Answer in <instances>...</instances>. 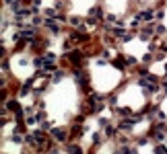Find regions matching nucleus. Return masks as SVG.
I'll list each match as a JSON object with an SVG mask.
<instances>
[{"instance_id": "obj_6", "label": "nucleus", "mask_w": 167, "mask_h": 154, "mask_svg": "<svg viewBox=\"0 0 167 154\" xmlns=\"http://www.w3.org/2000/svg\"><path fill=\"white\" fill-rule=\"evenodd\" d=\"M116 113H118L120 117H130V115H132V111H130L128 107H120V109H116Z\"/></svg>"}, {"instance_id": "obj_4", "label": "nucleus", "mask_w": 167, "mask_h": 154, "mask_svg": "<svg viewBox=\"0 0 167 154\" xmlns=\"http://www.w3.org/2000/svg\"><path fill=\"white\" fill-rule=\"evenodd\" d=\"M13 111V113H17V111H19V103H17V101H8V103H4V111ZM4 111H2V113H4Z\"/></svg>"}, {"instance_id": "obj_9", "label": "nucleus", "mask_w": 167, "mask_h": 154, "mask_svg": "<svg viewBox=\"0 0 167 154\" xmlns=\"http://www.w3.org/2000/svg\"><path fill=\"white\" fill-rule=\"evenodd\" d=\"M39 127H42L43 132H50V129H52V125H50L48 121H39Z\"/></svg>"}, {"instance_id": "obj_2", "label": "nucleus", "mask_w": 167, "mask_h": 154, "mask_svg": "<svg viewBox=\"0 0 167 154\" xmlns=\"http://www.w3.org/2000/svg\"><path fill=\"white\" fill-rule=\"evenodd\" d=\"M50 134H52V138H56L58 142H66V132H64V129H56V127H52Z\"/></svg>"}, {"instance_id": "obj_14", "label": "nucleus", "mask_w": 167, "mask_h": 154, "mask_svg": "<svg viewBox=\"0 0 167 154\" xmlns=\"http://www.w3.org/2000/svg\"><path fill=\"white\" fill-rule=\"evenodd\" d=\"M66 150H68V152H81L78 146H66Z\"/></svg>"}, {"instance_id": "obj_17", "label": "nucleus", "mask_w": 167, "mask_h": 154, "mask_svg": "<svg viewBox=\"0 0 167 154\" xmlns=\"http://www.w3.org/2000/svg\"><path fill=\"white\" fill-rule=\"evenodd\" d=\"M165 78H167V64H165Z\"/></svg>"}, {"instance_id": "obj_13", "label": "nucleus", "mask_w": 167, "mask_h": 154, "mask_svg": "<svg viewBox=\"0 0 167 154\" xmlns=\"http://www.w3.org/2000/svg\"><path fill=\"white\" fill-rule=\"evenodd\" d=\"M155 19H163V8H157V10H155Z\"/></svg>"}, {"instance_id": "obj_8", "label": "nucleus", "mask_w": 167, "mask_h": 154, "mask_svg": "<svg viewBox=\"0 0 167 154\" xmlns=\"http://www.w3.org/2000/svg\"><path fill=\"white\" fill-rule=\"evenodd\" d=\"M62 76H64V72H62V70L54 72V76H52V82H60V80H62Z\"/></svg>"}, {"instance_id": "obj_12", "label": "nucleus", "mask_w": 167, "mask_h": 154, "mask_svg": "<svg viewBox=\"0 0 167 154\" xmlns=\"http://www.w3.org/2000/svg\"><path fill=\"white\" fill-rule=\"evenodd\" d=\"M155 152H167V146L165 144H157V146H155Z\"/></svg>"}, {"instance_id": "obj_3", "label": "nucleus", "mask_w": 167, "mask_h": 154, "mask_svg": "<svg viewBox=\"0 0 167 154\" xmlns=\"http://www.w3.org/2000/svg\"><path fill=\"white\" fill-rule=\"evenodd\" d=\"M138 14H140V19H142V21L155 19V10H153V8H146V10H142V13H138Z\"/></svg>"}, {"instance_id": "obj_15", "label": "nucleus", "mask_w": 167, "mask_h": 154, "mask_svg": "<svg viewBox=\"0 0 167 154\" xmlns=\"http://www.w3.org/2000/svg\"><path fill=\"white\" fill-rule=\"evenodd\" d=\"M157 47H159V45H157V43H155V41H153V43H151V45H149V52H155V49H157Z\"/></svg>"}, {"instance_id": "obj_5", "label": "nucleus", "mask_w": 167, "mask_h": 154, "mask_svg": "<svg viewBox=\"0 0 167 154\" xmlns=\"http://www.w3.org/2000/svg\"><path fill=\"white\" fill-rule=\"evenodd\" d=\"M89 17H93V19H101L103 17V13H101V6H93L89 10Z\"/></svg>"}, {"instance_id": "obj_10", "label": "nucleus", "mask_w": 167, "mask_h": 154, "mask_svg": "<svg viewBox=\"0 0 167 154\" xmlns=\"http://www.w3.org/2000/svg\"><path fill=\"white\" fill-rule=\"evenodd\" d=\"M155 33L163 35V33H165V25H155Z\"/></svg>"}, {"instance_id": "obj_7", "label": "nucleus", "mask_w": 167, "mask_h": 154, "mask_svg": "<svg viewBox=\"0 0 167 154\" xmlns=\"http://www.w3.org/2000/svg\"><path fill=\"white\" fill-rule=\"evenodd\" d=\"M103 134H105V136H109V138L116 134V129H113V125H111V123H105V125H103Z\"/></svg>"}, {"instance_id": "obj_16", "label": "nucleus", "mask_w": 167, "mask_h": 154, "mask_svg": "<svg viewBox=\"0 0 167 154\" xmlns=\"http://www.w3.org/2000/svg\"><path fill=\"white\" fill-rule=\"evenodd\" d=\"M4 2H6V4H14V0H4Z\"/></svg>"}, {"instance_id": "obj_1", "label": "nucleus", "mask_w": 167, "mask_h": 154, "mask_svg": "<svg viewBox=\"0 0 167 154\" xmlns=\"http://www.w3.org/2000/svg\"><path fill=\"white\" fill-rule=\"evenodd\" d=\"M66 60L70 62V64H72V66H81V60H83V54H81V52H70L68 56H66Z\"/></svg>"}, {"instance_id": "obj_11", "label": "nucleus", "mask_w": 167, "mask_h": 154, "mask_svg": "<svg viewBox=\"0 0 167 154\" xmlns=\"http://www.w3.org/2000/svg\"><path fill=\"white\" fill-rule=\"evenodd\" d=\"M151 62H153V56H151V54L142 56V64H151Z\"/></svg>"}]
</instances>
